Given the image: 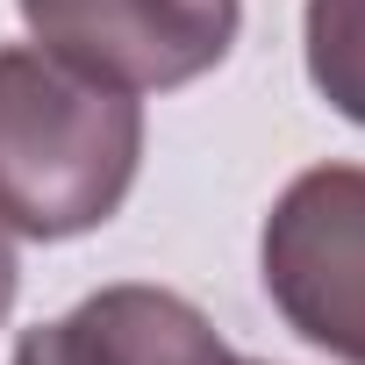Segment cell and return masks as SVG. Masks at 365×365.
I'll return each mask as SVG.
<instances>
[{
    "label": "cell",
    "mask_w": 365,
    "mask_h": 365,
    "mask_svg": "<svg viewBox=\"0 0 365 365\" xmlns=\"http://www.w3.org/2000/svg\"><path fill=\"white\" fill-rule=\"evenodd\" d=\"M143 165V101L43 43L0 51V222L36 244L101 230Z\"/></svg>",
    "instance_id": "1"
},
{
    "label": "cell",
    "mask_w": 365,
    "mask_h": 365,
    "mask_svg": "<svg viewBox=\"0 0 365 365\" xmlns=\"http://www.w3.org/2000/svg\"><path fill=\"white\" fill-rule=\"evenodd\" d=\"M258 272L287 329L336 365H365V165H308L272 201Z\"/></svg>",
    "instance_id": "2"
},
{
    "label": "cell",
    "mask_w": 365,
    "mask_h": 365,
    "mask_svg": "<svg viewBox=\"0 0 365 365\" xmlns=\"http://www.w3.org/2000/svg\"><path fill=\"white\" fill-rule=\"evenodd\" d=\"M29 36L129 93H172L215 72L244 29V0H15Z\"/></svg>",
    "instance_id": "3"
},
{
    "label": "cell",
    "mask_w": 365,
    "mask_h": 365,
    "mask_svg": "<svg viewBox=\"0 0 365 365\" xmlns=\"http://www.w3.org/2000/svg\"><path fill=\"white\" fill-rule=\"evenodd\" d=\"M15 365H237V351L187 294L101 287L72 315L22 329Z\"/></svg>",
    "instance_id": "4"
},
{
    "label": "cell",
    "mask_w": 365,
    "mask_h": 365,
    "mask_svg": "<svg viewBox=\"0 0 365 365\" xmlns=\"http://www.w3.org/2000/svg\"><path fill=\"white\" fill-rule=\"evenodd\" d=\"M301 58L315 93L365 129V0H308L301 15Z\"/></svg>",
    "instance_id": "5"
},
{
    "label": "cell",
    "mask_w": 365,
    "mask_h": 365,
    "mask_svg": "<svg viewBox=\"0 0 365 365\" xmlns=\"http://www.w3.org/2000/svg\"><path fill=\"white\" fill-rule=\"evenodd\" d=\"M15 287H22V258H15L8 222H0V322H8V308H15Z\"/></svg>",
    "instance_id": "6"
},
{
    "label": "cell",
    "mask_w": 365,
    "mask_h": 365,
    "mask_svg": "<svg viewBox=\"0 0 365 365\" xmlns=\"http://www.w3.org/2000/svg\"><path fill=\"white\" fill-rule=\"evenodd\" d=\"M237 365H258V358H237Z\"/></svg>",
    "instance_id": "7"
}]
</instances>
